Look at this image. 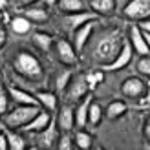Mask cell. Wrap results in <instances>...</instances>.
Wrapping results in <instances>:
<instances>
[{
  "instance_id": "6da1fadb",
  "label": "cell",
  "mask_w": 150,
  "mask_h": 150,
  "mask_svg": "<svg viewBox=\"0 0 150 150\" xmlns=\"http://www.w3.org/2000/svg\"><path fill=\"white\" fill-rule=\"evenodd\" d=\"M121 46H123L121 31H117V29H108V31H104L101 35V39L95 44V51H93L95 61H99L103 66L110 64L117 57L119 51H121Z\"/></svg>"
},
{
  "instance_id": "7a4b0ae2",
  "label": "cell",
  "mask_w": 150,
  "mask_h": 150,
  "mask_svg": "<svg viewBox=\"0 0 150 150\" xmlns=\"http://www.w3.org/2000/svg\"><path fill=\"white\" fill-rule=\"evenodd\" d=\"M40 110L42 108L39 106V104H17L13 110H7L4 114L6 128L22 130V126H26Z\"/></svg>"
},
{
  "instance_id": "3957f363",
  "label": "cell",
  "mask_w": 150,
  "mask_h": 150,
  "mask_svg": "<svg viewBox=\"0 0 150 150\" xmlns=\"http://www.w3.org/2000/svg\"><path fill=\"white\" fill-rule=\"evenodd\" d=\"M15 71L20 73L26 79H37L42 75V64L33 53L29 51H20L15 59Z\"/></svg>"
},
{
  "instance_id": "277c9868",
  "label": "cell",
  "mask_w": 150,
  "mask_h": 150,
  "mask_svg": "<svg viewBox=\"0 0 150 150\" xmlns=\"http://www.w3.org/2000/svg\"><path fill=\"white\" fill-rule=\"evenodd\" d=\"M123 15L132 22H141L145 18H150V0H130Z\"/></svg>"
},
{
  "instance_id": "5b68a950",
  "label": "cell",
  "mask_w": 150,
  "mask_h": 150,
  "mask_svg": "<svg viewBox=\"0 0 150 150\" xmlns=\"http://www.w3.org/2000/svg\"><path fill=\"white\" fill-rule=\"evenodd\" d=\"M88 92H90V88H88V82H86V75L79 73V75H75V77L71 75L68 86L64 90V95H66L68 101H81Z\"/></svg>"
},
{
  "instance_id": "8992f818",
  "label": "cell",
  "mask_w": 150,
  "mask_h": 150,
  "mask_svg": "<svg viewBox=\"0 0 150 150\" xmlns=\"http://www.w3.org/2000/svg\"><path fill=\"white\" fill-rule=\"evenodd\" d=\"M59 136H61V130H59V126H57V121L51 119L46 128L40 130V132H37V139H35L37 146H40V148H53L59 143Z\"/></svg>"
},
{
  "instance_id": "52a82bcc",
  "label": "cell",
  "mask_w": 150,
  "mask_h": 150,
  "mask_svg": "<svg viewBox=\"0 0 150 150\" xmlns=\"http://www.w3.org/2000/svg\"><path fill=\"white\" fill-rule=\"evenodd\" d=\"M146 88H148V84L141 77H128V79L123 81L121 92L128 99H139L141 101V97L146 93Z\"/></svg>"
},
{
  "instance_id": "ba28073f",
  "label": "cell",
  "mask_w": 150,
  "mask_h": 150,
  "mask_svg": "<svg viewBox=\"0 0 150 150\" xmlns=\"http://www.w3.org/2000/svg\"><path fill=\"white\" fill-rule=\"evenodd\" d=\"M132 57H134V50H132V44H130V40L123 39V46H121V51H119V53H117V57H115V59H114V61H112L110 64L103 66V70H106V71H117V70H123V68H126V66L130 64Z\"/></svg>"
},
{
  "instance_id": "9c48e42d",
  "label": "cell",
  "mask_w": 150,
  "mask_h": 150,
  "mask_svg": "<svg viewBox=\"0 0 150 150\" xmlns=\"http://www.w3.org/2000/svg\"><path fill=\"white\" fill-rule=\"evenodd\" d=\"M93 29H95V20H90V22L82 24L81 28H77L73 31V48H75L77 53H81V51L86 48V44L92 39Z\"/></svg>"
},
{
  "instance_id": "30bf717a",
  "label": "cell",
  "mask_w": 150,
  "mask_h": 150,
  "mask_svg": "<svg viewBox=\"0 0 150 150\" xmlns=\"http://www.w3.org/2000/svg\"><path fill=\"white\" fill-rule=\"evenodd\" d=\"M55 50H57V59L66 66H75L77 64V51L68 40H57L55 42Z\"/></svg>"
},
{
  "instance_id": "8fae6325",
  "label": "cell",
  "mask_w": 150,
  "mask_h": 150,
  "mask_svg": "<svg viewBox=\"0 0 150 150\" xmlns=\"http://www.w3.org/2000/svg\"><path fill=\"white\" fill-rule=\"evenodd\" d=\"M73 110L75 108H71L70 104H64V106L59 108L55 121H57V126H59L61 132H71L75 128V114H73Z\"/></svg>"
},
{
  "instance_id": "7c38bea8",
  "label": "cell",
  "mask_w": 150,
  "mask_h": 150,
  "mask_svg": "<svg viewBox=\"0 0 150 150\" xmlns=\"http://www.w3.org/2000/svg\"><path fill=\"white\" fill-rule=\"evenodd\" d=\"M128 40L132 44L134 53H137V55H148L150 53V48H148V44H146L145 37H143V31H141V28L137 24H132L130 26V37H128Z\"/></svg>"
},
{
  "instance_id": "4fadbf2b",
  "label": "cell",
  "mask_w": 150,
  "mask_h": 150,
  "mask_svg": "<svg viewBox=\"0 0 150 150\" xmlns=\"http://www.w3.org/2000/svg\"><path fill=\"white\" fill-rule=\"evenodd\" d=\"M97 17L99 15H95L93 11H75V13H68L66 15V18H64V22H66V26H68L71 31H75L77 28H81L82 24H86V22H90V20H97Z\"/></svg>"
},
{
  "instance_id": "5bb4252c",
  "label": "cell",
  "mask_w": 150,
  "mask_h": 150,
  "mask_svg": "<svg viewBox=\"0 0 150 150\" xmlns=\"http://www.w3.org/2000/svg\"><path fill=\"white\" fill-rule=\"evenodd\" d=\"M51 119H53V117H51L50 110H44V108H42L26 126H22V130H24V132H29V134H37V132H40V130L46 128Z\"/></svg>"
},
{
  "instance_id": "9a60e30c",
  "label": "cell",
  "mask_w": 150,
  "mask_h": 150,
  "mask_svg": "<svg viewBox=\"0 0 150 150\" xmlns=\"http://www.w3.org/2000/svg\"><path fill=\"white\" fill-rule=\"evenodd\" d=\"M90 103H92V95L86 93L82 99L77 103L73 114H75V126L77 128H84L88 125V108H90Z\"/></svg>"
},
{
  "instance_id": "2e32d148",
  "label": "cell",
  "mask_w": 150,
  "mask_h": 150,
  "mask_svg": "<svg viewBox=\"0 0 150 150\" xmlns=\"http://www.w3.org/2000/svg\"><path fill=\"white\" fill-rule=\"evenodd\" d=\"M90 7L99 17H110L115 11V0H90Z\"/></svg>"
},
{
  "instance_id": "e0dca14e",
  "label": "cell",
  "mask_w": 150,
  "mask_h": 150,
  "mask_svg": "<svg viewBox=\"0 0 150 150\" xmlns=\"http://www.w3.org/2000/svg\"><path fill=\"white\" fill-rule=\"evenodd\" d=\"M9 97H13V101L17 104H39L35 95H31L29 92H26L22 88H17V86L9 88Z\"/></svg>"
},
{
  "instance_id": "ac0fdd59",
  "label": "cell",
  "mask_w": 150,
  "mask_h": 150,
  "mask_svg": "<svg viewBox=\"0 0 150 150\" xmlns=\"http://www.w3.org/2000/svg\"><path fill=\"white\" fill-rule=\"evenodd\" d=\"M9 26L13 29V33H17V35H26L31 31V26H33V22L29 20L26 15H18V17H15L9 20Z\"/></svg>"
},
{
  "instance_id": "d6986e66",
  "label": "cell",
  "mask_w": 150,
  "mask_h": 150,
  "mask_svg": "<svg viewBox=\"0 0 150 150\" xmlns=\"http://www.w3.org/2000/svg\"><path fill=\"white\" fill-rule=\"evenodd\" d=\"M35 97H37V101H39L40 108L50 110V112L57 110V95L53 92H44V90H40V92L35 93Z\"/></svg>"
},
{
  "instance_id": "ffe728a7",
  "label": "cell",
  "mask_w": 150,
  "mask_h": 150,
  "mask_svg": "<svg viewBox=\"0 0 150 150\" xmlns=\"http://www.w3.org/2000/svg\"><path fill=\"white\" fill-rule=\"evenodd\" d=\"M6 137H7V148L9 150H24L26 148V139L22 137L17 130L7 128L6 130Z\"/></svg>"
},
{
  "instance_id": "44dd1931",
  "label": "cell",
  "mask_w": 150,
  "mask_h": 150,
  "mask_svg": "<svg viewBox=\"0 0 150 150\" xmlns=\"http://www.w3.org/2000/svg\"><path fill=\"white\" fill-rule=\"evenodd\" d=\"M126 108L128 106H126L125 101H112L106 106V112H104V114H106L108 119H119L121 115L126 114Z\"/></svg>"
},
{
  "instance_id": "7402d4cb",
  "label": "cell",
  "mask_w": 150,
  "mask_h": 150,
  "mask_svg": "<svg viewBox=\"0 0 150 150\" xmlns=\"http://www.w3.org/2000/svg\"><path fill=\"white\" fill-rule=\"evenodd\" d=\"M22 15H26L31 22H44V20H48V9H46V7L26 6V9L22 11Z\"/></svg>"
},
{
  "instance_id": "603a6c76",
  "label": "cell",
  "mask_w": 150,
  "mask_h": 150,
  "mask_svg": "<svg viewBox=\"0 0 150 150\" xmlns=\"http://www.w3.org/2000/svg\"><path fill=\"white\" fill-rule=\"evenodd\" d=\"M73 143H75V146H79L81 150H88V148H92L93 137H92V134H88L86 130L79 128L77 132H75V136H73Z\"/></svg>"
},
{
  "instance_id": "cb8c5ba5",
  "label": "cell",
  "mask_w": 150,
  "mask_h": 150,
  "mask_svg": "<svg viewBox=\"0 0 150 150\" xmlns=\"http://www.w3.org/2000/svg\"><path fill=\"white\" fill-rule=\"evenodd\" d=\"M57 7H59V11L68 15V13H75V11H82L84 9V2L82 0H59Z\"/></svg>"
},
{
  "instance_id": "d4e9b609",
  "label": "cell",
  "mask_w": 150,
  "mask_h": 150,
  "mask_svg": "<svg viewBox=\"0 0 150 150\" xmlns=\"http://www.w3.org/2000/svg\"><path fill=\"white\" fill-rule=\"evenodd\" d=\"M31 39H33V42H35L42 51H48L51 46H53V37L48 35V33H44V31H35Z\"/></svg>"
},
{
  "instance_id": "484cf974",
  "label": "cell",
  "mask_w": 150,
  "mask_h": 150,
  "mask_svg": "<svg viewBox=\"0 0 150 150\" xmlns=\"http://www.w3.org/2000/svg\"><path fill=\"white\" fill-rule=\"evenodd\" d=\"M101 119H103V108H101V104L99 103H90V108H88V125H92V126H97L101 123Z\"/></svg>"
},
{
  "instance_id": "4316f807",
  "label": "cell",
  "mask_w": 150,
  "mask_h": 150,
  "mask_svg": "<svg viewBox=\"0 0 150 150\" xmlns=\"http://www.w3.org/2000/svg\"><path fill=\"white\" fill-rule=\"evenodd\" d=\"M103 81H104V71H101V70L86 73V82H88V88H90V92H93V90H95L97 86H99Z\"/></svg>"
},
{
  "instance_id": "83f0119b",
  "label": "cell",
  "mask_w": 150,
  "mask_h": 150,
  "mask_svg": "<svg viewBox=\"0 0 150 150\" xmlns=\"http://www.w3.org/2000/svg\"><path fill=\"white\" fill-rule=\"evenodd\" d=\"M70 79H71V71H61L57 75V79H55V92L57 93H62L64 90H66V86H68V82H70Z\"/></svg>"
},
{
  "instance_id": "f1b7e54d",
  "label": "cell",
  "mask_w": 150,
  "mask_h": 150,
  "mask_svg": "<svg viewBox=\"0 0 150 150\" xmlns=\"http://www.w3.org/2000/svg\"><path fill=\"white\" fill-rule=\"evenodd\" d=\"M7 110H9V90L0 81V115H4Z\"/></svg>"
},
{
  "instance_id": "f546056e",
  "label": "cell",
  "mask_w": 150,
  "mask_h": 150,
  "mask_svg": "<svg viewBox=\"0 0 150 150\" xmlns=\"http://www.w3.org/2000/svg\"><path fill=\"white\" fill-rule=\"evenodd\" d=\"M73 136L71 132H61L59 136V143H57V148L59 150H71L73 148Z\"/></svg>"
},
{
  "instance_id": "4dcf8cb0",
  "label": "cell",
  "mask_w": 150,
  "mask_h": 150,
  "mask_svg": "<svg viewBox=\"0 0 150 150\" xmlns=\"http://www.w3.org/2000/svg\"><path fill=\"white\" fill-rule=\"evenodd\" d=\"M137 71L141 75L150 79V53L148 55H139V61H137Z\"/></svg>"
},
{
  "instance_id": "1f68e13d",
  "label": "cell",
  "mask_w": 150,
  "mask_h": 150,
  "mask_svg": "<svg viewBox=\"0 0 150 150\" xmlns=\"http://www.w3.org/2000/svg\"><path fill=\"white\" fill-rule=\"evenodd\" d=\"M143 134H145V139L150 143V115L146 117V121H145V126H143Z\"/></svg>"
},
{
  "instance_id": "d6a6232c",
  "label": "cell",
  "mask_w": 150,
  "mask_h": 150,
  "mask_svg": "<svg viewBox=\"0 0 150 150\" xmlns=\"http://www.w3.org/2000/svg\"><path fill=\"white\" fill-rule=\"evenodd\" d=\"M0 150H7V137L4 130H0Z\"/></svg>"
},
{
  "instance_id": "836d02e7",
  "label": "cell",
  "mask_w": 150,
  "mask_h": 150,
  "mask_svg": "<svg viewBox=\"0 0 150 150\" xmlns=\"http://www.w3.org/2000/svg\"><path fill=\"white\" fill-rule=\"evenodd\" d=\"M137 26H139L141 29H143V31H148V33H150V18H145V20H141Z\"/></svg>"
},
{
  "instance_id": "e575fe53",
  "label": "cell",
  "mask_w": 150,
  "mask_h": 150,
  "mask_svg": "<svg viewBox=\"0 0 150 150\" xmlns=\"http://www.w3.org/2000/svg\"><path fill=\"white\" fill-rule=\"evenodd\" d=\"M141 103L146 104V106H150V82H148V88H146V93L141 97Z\"/></svg>"
},
{
  "instance_id": "d590c367",
  "label": "cell",
  "mask_w": 150,
  "mask_h": 150,
  "mask_svg": "<svg viewBox=\"0 0 150 150\" xmlns=\"http://www.w3.org/2000/svg\"><path fill=\"white\" fill-rule=\"evenodd\" d=\"M6 39H7V33H6V29H4V26H0V48L6 44Z\"/></svg>"
},
{
  "instance_id": "8d00e7d4",
  "label": "cell",
  "mask_w": 150,
  "mask_h": 150,
  "mask_svg": "<svg viewBox=\"0 0 150 150\" xmlns=\"http://www.w3.org/2000/svg\"><path fill=\"white\" fill-rule=\"evenodd\" d=\"M35 2H39V0H17V4L18 6H31Z\"/></svg>"
},
{
  "instance_id": "74e56055",
  "label": "cell",
  "mask_w": 150,
  "mask_h": 150,
  "mask_svg": "<svg viewBox=\"0 0 150 150\" xmlns=\"http://www.w3.org/2000/svg\"><path fill=\"white\" fill-rule=\"evenodd\" d=\"M42 2H44V6L51 7V6H57V2H59V0H42Z\"/></svg>"
},
{
  "instance_id": "f35d334b",
  "label": "cell",
  "mask_w": 150,
  "mask_h": 150,
  "mask_svg": "<svg viewBox=\"0 0 150 150\" xmlns=\"http://www.w3.org/2000/svg\"><path fill=\"white\" fill-rule=\"evenodd\" d=\"M141 31H143V29H141ZM143 37H145V40H146L148 48H150V33H148V31H143Z\"/></svg>"
},
{
  "instance_id": "ab89813d",
  "label": "cell",
  "mask_w": 150,
  "mask_h": 150,
  "mask_svg": "<svg viewBox=\"0 0 150 150\" xmlns=\"http://www.w3.org/2000/svg\"><path fill=\"white\" fill-rule=\"evenodd\" d=\"M6 6H7V0H0V11H4Z\"/></svg>"
},
{
  "instance_id": "60d3db41",
  "label": "cell",
  "mask_w": 150,
  "mask_h": 150,
  "mask_svg": "<svg viewBox=\"0 0 150 150\" xmlns=\"http://www.w3.org/2000/svg\"><path fill=\"white\" fill-rule=\"evenodd\" d=\"M0 18H2V11H0Z\"/></svg>"
},
{
  "instance_id": "b9f144b4",
  "label": "cell",
  "mask_w": 150,
  "mask_h": 150,
  "mask_svg": "<svg viewBox=\"0 0 150 150\" xmlns=\"http://www.w3.org/2000/svg\"><path fill=\"white\" fill-rule=\"evenodd\" d=\"M0 130H2V128H0Z\"/></svg>"
}]
</instances>
